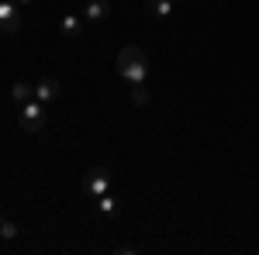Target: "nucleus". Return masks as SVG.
I'll return each mask as SVG.
<instances>
[{
  "mask_svg": "<svg viewBox=\"0 0 259 255\" xmlns=\"http://www.w3.org/2000/svg\"><path fill=\"white\" fill-rule=\"evenodd\" d=\"M118 76L135 86V83H145L149 79V56L142 52L139 45H124L118 52Z\"/></svg>",
  "mask_w": 259,
  "mask_h": 255,
  "instance_id": "obj_1",
  "label": "nucleus"
},
{
  "mask_svg": "<svg viewBox=\"0 0 259 255\" xmlns=\"http://www.w3.org/2000/svg\"><path fill=\"white\" fill-rule=\"evenodd\" d=\"M111 183H114V176H111V169L107 166H94V169H87V176L80 179V186H83V193L87 196H104V193H111Z\"/></svg>",
  "mask_w": 259,
  "mask_h": 255,
  "instance_id": "obj_2",
  "label": "nucleus"
},
{
  "mask_svg": "<svg viewBox=\"0 0 259 255\" xmlns=\"http://www.w3.org/2000/svg\"><path fill=\"white\" fill-rule=\"evenodd\" d=\"M41 128H45V107H41V100L24 104L21 107V131L24 135H38Z\"/></svg>",
  "mask_w": 259,
  "mask_h": 255,
  "instance_id": "obj_3",
  "label": "nucleus"
},
{
  "mask_svg": "<svg viewBox=\"0 0 259 255\" xmlns=\"http://www.w3.org/2000/svg\"><path fill=\"white\" fill-rule=\"evenodd\" d=\"M0 31L4 35H18L21 31V11L14 0H0Z\"/></svg>",
  "mask_w": 259,
  "mask_h": 255,
  "instance_id": "obj_4",
  "label": "nucleus"
},
{
  "mask_svg": "<svg viewBox=\"0 0 259 255\" xmlns=\"http://www.w3.org/2000/svg\"><path fill=\"white\" fill-rule=\"evenodd\" d=\"M62 93V83L59 79H52V76H45L35 83V100H41V104H49V100H56Z\"/></svg>",
  "mask_w": 259,
  "mask_h": 255,
  "instance_id": "obj_5",
  "label": "nucleus"
},
{
  "mask_svg": "<svg viewBox=\"0 0 259 255\" xmlns=\"http://www.w3.org/2000/svg\"><path fill=\"white\" fill-rule=\"evenodd\" d=\"M11 100H14L18 107L31 104V100H35V83H14V86H11Z\"/></svg>",
  "mask_w": 259,
  "mask_h": 255,
  "instance_id": "obj_6",
  "label": "nucleus"
},
{
  "mask_svg": "<svg viewBox=\"0 0 259 255\" xmlns=\"http://www.w3.org/2000/svg\"><path fill=\"white\" fill-rule=\"evenodd\" d=\"M87 21H104L107 14H111V4L107 0H87Z\"/></svg>",
  "mask_w": 259,
  "mask_h": 255,
  "instance_id": "obj_7",
  "label": "nucleus"
},
{
  "mask_svg": "<svg viewBox=\"0 0 259 255\" xmlns=\"http://www.w3.org/2000/svg\"><path fill=\"white\" fill-rule=\"evenodd\" d=\"M59 31L66 35V38H80L83 35V21L76 18V14H66V18L59 21Z\"/></svg>",
  "mask_w": 259,
  "mask_h": 255,
  "instance_id": "obj_8",
  "label": "nucleus"
},
{
  "mask_svg": "<svg viewBox=\"0 0 259 255\" xmlns=\"http://www.w3.org/2000/svg\"><path fill=\"white\" fill-rule=\"evenodd\" d=\"M145 7H149L156 18H169V14H173V0H145Z\"/></svg>",
  "mask_w": 259,
  "mask_h": 255,
  "instance_id": "obj_9",
  "label": "nucleus"
},
{
  "mask_svg": "<svg viewBox=\"0 0 259 255\" xmlns=\"http://www.w3.org/2000/svg\"><path fill=\"white\" fill-rule=\"evenodd\" d=\"M132 104H135V107H145V104H149V93H145V83H135V86H132Z\"/></svg>",
  "mask_w": 259,
  "mask_h": 255,
  "instance_id": "obj_10",
  "label": "nucleus"
},
{
  "mask_svg": "<svg viewBox=\"0 0 259 255\" xmlns=\"http://www.w3.org/2000/svg\"><path fill=\"white\" fill-rule=\"evenodd\" d=\"M97 207L104 211V214H114V211H118V200H114L111 193H104V196H97Z\"/></svg>",
  "mask_w": 259,
  "mask_h": 255,
  "instance_id": "obj_11",
  "label": "nucleus"
},
{
  "mask_svg": "<svg viewBox=\"0 0 259 255\" xmlns=\"http://www.w3.org/2000/svg\"><path fill=\"white\" fill-rule=\"evenodd\" d=\"M18 235V228H14V221H7V217L0 214V238H14Z\"/></svg>",
  "mask_w": 259,
  "mask_h": 255,
  "instance_id": "obj_12",
  "label": "nucleus"
},
{
  "mask_svg": "<svg viewBox=\"0 0 259 255\" xmlns=\"http://www.w3.org/2000/svg\"><path fill=\"white\" fill-rule=\"evenodd\" d=\"M114 252H118V255H135V248H132V245H118Z\"/></svg>",
  "mask_w": 259,
  "mask_h": 255,
  "instance_id": "obj_13",
  "label": "nucleus"
},
{
  "mask_svg": "<svg viewBox=\"0 0 259 255\" xmlns=\"http://www.w3.org/2000/svg\"><path fill=\"white\" fill-rule=\"evenodd\" d=\"M14 4H18V7H24V4H31V0H14Z\"/></svg>",
  "mask_w": 259,
  "mask_h": 255,
  "instance_id": "obj_14",
  "label": "nucleus"
}]
</instances>
